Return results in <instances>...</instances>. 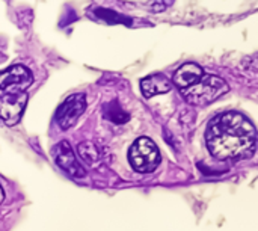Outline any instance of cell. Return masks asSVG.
Segmentation results:
<instances>
[{
    "instance_id": "obj_11",
    "label": "cell",
    "mask_w": 258,
    "mask_h": 231,
    "mask_svg": "<svg viewBox=\"0 0 258 231\" xmlns=\"http://www.w3.org/2000/svg\"><path fill=\"white\" fill-rule=\"evenodd\" d=\"M104 117L113 123H118V124L128 121V113L122 110V107L118 104V101H112V103L104 106Z\"/></svg>"
},
{
    "instance_id": "obj_8",
    "label": "cell",
    "mask_w": 258,
    "mask_h": 231,
    "mask_svg": "<svg viewBox=\"0 0 258 231\" xmlns=\"http://www.w3.org/2000/svg\"><path fill=\"white\" fill-rule=\"evenodd\" d=\"M203 76H204V70L198 64L189 62V64L181 65L175 71V74L172 77V82L181 91V89H186V88L195 85L197 82H200Z\"/></svg>"
},
{
    "instance_id": "obj_7",
    "label": "cell",
    "mask_w": 258,
    "mask_h": 231,
    "mask_svg": "<svg viewBox=\"0 0 258 231\" xmlns=\"http://www.w3.org/2000/svg\"><path fill=\"white\" fill-rule=\"evenodd\" d=\"M54 160L60 166V169H63L68 176L74 179H83L86 176V171L79 163L71 145L67 141H62L54 147Z\"/></svg>"
},
{
    "instance_id": "obj_5",
    "label": "cell",
    "mask_w": 258,
    "mask_h": 231,
    "mask_svg": "<svg viewBox=\"0 0 258 231\" xmlns=\"http://www.w3.org/2000/svg\"><path fill=\"white\" fill-rule=\"evenodd\" d=\"M33 76L24 65H12L0 73V89L6 94H20L32 85Z\"/></svg>"
},
{
    "instance_id": "obj_4",
    "label": "cell",
    "mask_w": 258,
    "mask_h": 231,
    "mask_svg": "<svg viewBox=\"0 0 258 231\" xmlns=\"http://www.w3.org/2000/svg\"><path fill=\"white\" fill-rule=\"evenodd\" d=\"M86 110V97L85 94H73L65 98V101L59 106L56 112V123L62 130H68L73 127L77 120Z\"/></svg>"
},
{
    "instance_id": "obj_14",
    "label": "cell",
    "mask_w": 258,
    "mask_h": 231,
    "mask_svg": "<svg viewBox=\"0 0 258 231\" xmlns=\"http://www.w3.org/2000/svg\"><path fill=\"white\" fill-rule=\"evenodd\" d=\"M3 200H5V194H3V189L0 188V204L3 203Z\"/></svg>"
},
{
    "instance_id": "obj_6",
    "label": "cell",
    "mask_w": 258,
    "mask_h": 231,
    "mask_svg": "<svg viewBox=\"0 0 258 231\" xmlns=\"http://www.w3.org/2000/svg\"><path fill=\"white\" fill-rule=\"evenodd\" d=\"M29 100L27 92L0 95V120L6 126H14L20 121Z\"/></svg>"
},
{
    "instance_id": "obj_2",
    "label": "cell",
    "mask_w": 258,
    "mask_h": 231,
    "mask_svg": "<svg viewBox=\"0 0 258 231\" xmlns=\"http://www.w3.org/2000/svg\"><path fill=\"white\" fill-rule=\"evenodd\" d=\"M228 83L213 74H204L195 85L181 89L184 100L194 106H207L228 92Z\"/></svg>"
},
{
    "instance_id": "obj_9",
    "label": "cell",
    "mask_w": 258,
    "mask_h": 231,
    "mask_svg": "<svg viewBox=\"0 0 258 231\" xmlns=\"http://www.w3.org/2000/svg\"><path fill=\"white\" fill-rule=\"evenodd\" d=\"M171 88H172V83L165 74H153L141 80V91L147 98L166 94L171 91Z\"/></svg>"
},
{
    "instance_id": "obj_1",
    "label": "cell",
    "mask_w": 258,
    "mask_h": 231,
    "mask_svg": "<svg viewBox=\"0 0 258 231\" xmlns=\"http://www.w3.org/2000/svg\"><path fill=\"white\" fill-rule=\"evenodd\" d=\"M207 148L215 159L240 160L255 154L257 132L254 124L237 112L216 115L207 126Z\"/></svg>"
},
{
    "instance_id": "obj_12",
    "label": "cell",
    "mask_w": 258,
    "mask_h": 231,
    "mask_svg": "<svg viewBox=\"0 0 258 231\" xmlns=\"http://www.w3.org/2000/svg\"><path fill=\"white\" fill-rule=\"evenodd\" d=\"M80 157L88 163V165H97L100 162V154H98V150L94 144L91 142H82L77 148Z\"/></svg>"
},
{
    "instance_id": "obj_3",
    "label": "cell",
    "mask_w": 258,
    "mask_h": 231,
    "mask_svg": "<svg viewBox=\"0 0 258 231\" xmlns=\"http://www.w3.org/2000/svg\"><path fill=\"white\" fill-rule=\"evenodd\" d=\"M128 160L138 172H153L160 163V151L150 138H139L128 151Z\"/></svg>"
},
{
    "instance_id": "obj_10",
    "label": "cell",
    "mask_w": 258,
    "mask_h": 231,
    "mask_svg": "<svg viewBox=\"0 0 258 231\" xmlns=\"http://www.w3.org/2000/svg\"><path fill=\"white\" fill-rule=\"evenodd\" d=\"M94 15L97 18L109 23V24H118V23L128 24V26L132 24V18H128V17H125V15H122V14H119L116 11L107 9V8H97V9H94Z\"/></svg>"
},
{
    "instance_id": "obj_13",
    "label": "cell",
    "mask_w": 258,
    "mask_h": 231,
    "mask_svg": "<svg viewBox=\"0 0 258 231\" xmlns=\"http://www.w3.org/2000/svg\"><path fill=\"white\" fill-rule=\"evenodd\" d=\"M171 3V0H153L151 2V12H160V11H165L166 6Z\"/></svg>"
}]
</instances>
